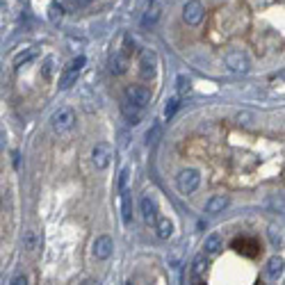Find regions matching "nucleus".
I'll return each instance as SVG.
<instances>
[{"mask_svg": "<svg viewBox=\"0 0 285 285\" xmlns=\"http://www.w3.org/2000/svg\"><path fill=\"white\" fill-rule=\"evenodd\" d=\"M76 126V112L71 108H59L57 112L50 117V128L55 135H66Z\"/></svg>", "mask_w": 285, "mask_h": 285, "instance_id": "1", "label": "nucleus"}, {"mask_svg": "<svg viewBox=\"0 0 285 285\" xmlns=\"http://www.w3.org/2000/svg\"><path fill=\"white\" fill-rule=\"evenodd\" d=\"M87 64V57L85 55H78L76 59H71V64L62 71V76H59V89H69V87L76 85L78 76H80L82 66Z\"/></svg>", "mask_w": 285, "mask_h": 285, "instance_id": "2", "label": "nucleus"}, {"mask_svg": "<svg viewBox=\"0 0 285 285\" xmlns=\"http://www.w3.org/2000/svg\"><path fill=\"white\" fill-rule=\"evenodd\" d=\"M201 185V173L196 169H183L176 176V187L180 194H194Z\"/></svg>", "mask_w": 285, "mask_h": 285, "instance_id": "3", "label": "nucleus"}, {"mask_svg": "<svg viewBox=\"0 0 285 285\" xmlns=\"http://www.w3.org/2000/svg\"><path fill=\"white\" fill-rule=\"evenodd\" d=\"M124 101L130 103V105H135V108L144 110L146 105L151 103V89L144 87V85H130L124 94Z\"/></svg>", "mask_w": 285, "mask_h": 285, "instance_id": "4", "label": "nucleus"}, {"mask_svg": "<svg viewBox=\"0 0 285 285\" xmlns=\"http://www.w3.org/2000/svg\"><path fill=\"white\" fill-rule=\"evenodd\" d=\"M112 157H114L112 144H108V142H98V144L94 146V151H92V164L98 169V171L108 169L110 162H112Z\"/></svg>", "mask_w": 285, "mask_h": 285, "instance_id": "5", "label": "nucleus"}, {"mask_svg": "<svg viewBox=\"0 0 285 285\" xmlns=\"http://www.w3.org/2000/svg\"><path fill=\"white\" fill-rule=\"evenodd\" d=\"M205 16V7L201 5V0H187L183 5V21L187 25H201Z\"/></svg>", "mask_w": 285, "mask_h": 285, "instance_id": "6", "label": "nucleus"}, {"mask_svg": "<svg viewBox=\"0 0 285 285\" xmlns=\"http://www.w3.org/2000/svg\"><path fill=\"white\" fill-rule=\"evenodd\" d=\"M224 62H226L228 71H233V73H247V71L251 69L249 55L242 53V50H231V53H226Z\"/></svg>", "mask_w": 285, "mask_h": 285, "instance_id": "7", "label": "nucleus"}, {"mask_svg": "<svg viewBox=\"0 0 285 285\" xmlns=\"http://www.w3.org/2000/svg\"><path fill=\"white\" fill-rule=\"evenodd\" d=\"M92 251H94V258L96 260H108L110 256H112V251H114L112 237L110 235H98L96 240H94Z\"/></svg>", "mask_w": 285, "mask_h": 285, "instance_id": "8", "label": "nucleus"}, {"mask_svg": "<svg viewBox=\"0 0 285 285\" xmlns=\"http://www.w3.org/2000/svg\"><path fill=\"white\" fill-rule=\"evenodd\" d=\"M140 212H142V219H144L146 224H155V221L160 219V217H157V203H155V199H151V196H142Z\"/></svg>", "mask_w": 285, "mask_h": 285, "instance_id": "9", "label": "nucleus"}, {"mask_svg": "<svg viewBox=\"0 0 285 285\" xmlns=\"http://www.w3.org/2000/svg\"><path fill=\"white\" fill-rule=\"evenodd\" d=\"M157 71V55L153 53V50H148V53L142 55L140 59V76L142 78H153Z\"/></svg>", "mask_w": 285, "mask_h": 285, "instance_id": "10", "label": "nucleus"}, {"mask_svg": "<svg viewBox=\"0 0 285 285\" xmlns=\"http://www.w3.org/2000/svg\"><path fill=\"white\" fill-rule=\"evenodd\" d=\"M283 272H285V260L281 256H272L267 260V265H265V276L269 281H279L283 276Z\"/></svg>", "mask_w": 285, "mask_h": 285, "instance_id": "11", "label": "nucleus"}, {"mask_svg": "<svg viewBox=\"0 0 285 285\" xmlns=\"http://www.w3.org/2000/svg\"><path fill=\"white\" fill-rule=\"evenodd\" d=\"M228 203H231V199H228L226 194H217V196L208 199V203H205V212H210V215H219V212H224V210L228 208Z\"/></svg>", "mask_w": 285, "mask_h": 285, "instance_id": "12", "label": "nucleus"}, {"mask_svg": "<svg viewBox=\"0 0 285 285\" xmlns=\"http://www.w3.org/2000/svg\"><path fill=\"white\" fill-rule=\"evenodd\" d=\"M155 235L160 237V240H169V237L173 235V224L169 217H160V219L155 221Z\"/></svg>", "mask_w": 285, "mask_h": 285, "instance_id": "13", "label": "nucleus"}, {"mask_svg": "<svg viewBox=\"0 0 285 285\" xmlns=\"http://www.w3.org/2000/svg\"><path fill=\"white\" fill-rule=\"evenodd\" d=\"M221 249H224V244H221V237L217 235V233H212V235L205 237V244H203V253H205V256H217Z\"/></svg>", "mask_w": 285, "mask_h": 285, "instance_id": "14", "label": "nucleus"}, {"mask_svg": "<svg viewBox=\"0 0 285 285\" xmlns=\"http://www.w3.org/2000/svg\"><path fill=\"white\" fill-rule=\"evenodd\" d=\"M126 69H128V59H126V55L114 53L112 57H110V71H112L114 76H121V73H126Z\"/></svg>", "mask_w": 285, "mask_h": 285, "instance_id": "15", "label": "nucleus"}, {"mask_svg": "<svg viewBox=\"0 0 285 285\" xmlns=\"http://www.w3.org/2000/svg\"><path fill=\"white\" fill-rule=\"evenodd\" d=\"M205 267H208V256H205V253H199V256L194 258V263H192V274H194V279H199V276L205 272Z\"/></svg>", "mask_w": 285, "mask_h": 285, "instance_id": "16", "label": "nucleus"}, {"mask_svg": "<svg viewBox=\"0 0 285 285\" xmlns=\"http://www.w3.org/2000/svg\"><path fill=\"white\" fill-rule=\"evenodd\" d=\"M23 247H25L27 251H34V249L39 247V237H37V231H32V228H27V231L23 233Z\"/></svg>", "mask_w": 285, "mask_h": 285, "instance_id": "17", "label": "nucleus"}, {"mask_svg": "<svg viewBox=\"0 0 285 285\" xmlns=\"http://www.w3.org/2000/svg\"><path fill=\"white\" fill-rule=\"evenodd\" d=\"M121 110H124V114L128 117V124H133V126H135V124H140V112H142L140 108H135V105H130V103L124 101Z\"/></svg>", "mask_w": 285, "mask_h": 285, "instance_id": "18", "label": "nucleus"}, {"mask_svg": "<svg viewBox=\"0 0 285 285\" xmlns=\"http://www.w3.org/2000/svg\"><path fill=\"white\" fill-rule=\"evenodd\" d=\"M121 210H124V221L130 224V219H133V203H130L128 192L121 194Z\"/></svg>", "mask_w": 285, "mask_h": 285, "instance_id": "19", "label": "nucleus"}, {"mask_svg": "<svg viewBox=\"0 0 285 285\" xmlns=\"http://www.w3.org/2000/svg\"><path fill=\"white\" fill-rule=\"evenodd\" d=\"M62 14H64L62 5H59V2H50V7H48V18H50V21H53V23H59Z\"/></svg>", "mask_w": 285, "mask_h": 285, "instance_id": "20", "label": "nucleus"}, {"mask_svg": "<svg viewBox=\"0 0 285 285\" xmlns=\"http://www.w3.org/2000/svg\"><path fill=\"white\" fill-rule=\"evenodd\" d=\"M178 108H180V98H171V101L167 103V108H164V117H167V121L169 119H173V114L178 112Z\"/></svg>", "mask_w": 285, "mask_h": 285, "instance_id": "21", "label": "nucleus"}, {"mask_svg": "<svg viewBox=\"0 0 285 285\" xmlns=\"http://www.w3.org/2000/svg\"><path fill=\"white\" fill-rule=\"evenodd\" d=\"M53 66H55V57H46L41 64V76L48 80L50 76H53Z\"/></svg>", "mask_w": 285, "mask_h": 285, "instance_id": "22", "label": "nucleus"}, {"mask_svg": "<svg viewBox=\"0 0 285 285\" xmlns=\"http://www.w3.org/2000/svg\"><path fill=\"white\" fill-rule=\"evenodd\" d=\"M176 87H178V92L180 94H187L189 89H192V82H189L187 76H178L176 78Z\"/></svg>", "mask_w": 285, "mask_h": 285, "instance_id": "23", "label": "nucleus"}, {"mask_svg": "<svg viewBox=\"0 0 285 285\" xmlns=\"http://www.w3.org/2000/svg\"><path fill=\"white\" fill-rule=\"evenodd\" d=\"M157 16H160V9H157V7H151V9H148V14H146L144 16V25H153V23L157 21Z\"/></svg>", "mask_w": 285, "mask_h": 285, "instance_id": "24", "label": "nucleus"}, {"mask_svg": "<svg viewBox=\"0 0 285 285\" xmlns=\"http://www.w3.org/2000/svg\"><path fill=\"white\" fill-rule=\"evenodd\" d=\"M128 178H130V169H121V173H119V189H121V194L126 192V185H128Z\"/></svg>", "mask_w": 285, "mask_h": 285, "instance_id": "25", "label": "nucleus"}, {"mask_svg": "<svg viewBox=\"0 0 285 285\" xmlns=\"http://www.w3.org/2000/svg\"><path fill=\"white\" fill-rule=\"evenodd\" d=\"M157 137H160V126L153 124L151 130L146 133V142H148V144H151V142H157Z\"/></svg>", "mask_w": 285, "mask_h": 285, "instance_id": "26", "label": "nucleus"}, {"mask_svg": "<svg viewBox=\"0 0 285 285\" xmlns=\"http://www.w3.org/2000/svg\"><path fill=\"white\" fill-rule=\"evenodd\" d=\"M34 57V50H27V53H23V55H18L16 59H14V66H21V64H25V62H30V59Z\"/></svg>", "mask_w": 285, "mask_h": 285, "instance_id": "27", "label": "nucleus"}, {"mask_svg": "<svg viewBox=\"0 0 285 285\" xmlns=\"http://www.w3.org/2000/svg\"><path fill=\"white\" fill-rule=\"evenodd\" d=\"M235 121H237V124H244V126H249V124H251V121H253V114H251V112H240V114H237V117H235Z\"/></svg>", "mask_w": 285, "mask_h": 285, "instance_id": "28", "label": "nucleus"}, {"mask_svg": "<svg viewBox=\"0 0 285 285\" xmlns=\"http://www.w3.org/2000/svg\"><path fill=\"white\" fill-rule=\"evenodd\" d=\"M135 50V39L130 34H126V55H130Z\"/></svg>", "mask_w": 285, "mask_h": 285, "instance_id": "29", "label": "nucleus"}, {"mask_svg": "<svg viewBox=\"0 0 285 285\" xmlns=\"http://www.w3.org/2000/svg\"><path fill=\"white\" fill-rule=\"evenodd\" d=\"M269 240H272L274 247H279L281 244V235H276V228H269Z\"/></svg>", "mask_w": 285, "mask_h": 285, "instance_id": "30", "label": "nucleus"}, {"mask_svg": "<svg viewBox=\"0 0 285 285\" xmlns=\"http://www.w3.org/2000/svg\"><path fill=\"white\" fill-rule=\"evenodd\" d=\"M11 285H27V279L25 276H16V279L11 281Z\"/></svg>", "mask_w": 285, "mask_h": 285, "instance_id": "31", "label": "nucleus"}, {"mask_svg": "<svg viewBox=\"0 0 285 285\" xmlns=\"http://www.w3.org/2000/svg\"><path fill=\"white\" fill-rule=\"evenodd\" d=\"M94 0H76V5H80V7H87V5H92Z\"/></svg>", "mask_w": 285, "mask_h": 285, "instance_id": "32", "label": "nucleus"}, {"mask_svg": "<svg viewBox=\"0 0 285 285\" xmlns=\"http://www.w3.org/2000/svg\"><path fill=\"white\" fill-rule=\"evenodd\" d=\"M82 285H98V283H96V281H94V279H87Z\"/></svg>", "mask_w": 285, "mask_h": 285, "instance_id": "33", "label": "nucleus"}, {"mask_svg": "<svg viewBox=\"0 0 285 285\" xmlns=\"http://www.w3.org/2000/svg\"><path fill=\"white\" fill-rule=\"evenodd\" d=\"M126 285H135V283H133V281H128V283H126Z\"/></svg>", "mask_w": 285, "mask_h": 285, "instance_id": "34", "label": "nucleus"}]
</instances>
